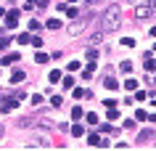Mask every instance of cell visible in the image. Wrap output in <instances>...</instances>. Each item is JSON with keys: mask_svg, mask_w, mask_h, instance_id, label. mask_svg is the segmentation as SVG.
<instances>
[{"mask_svg": "<svg viewBox=\"0 0 156 151\" xmlns=\"http://www.w3.org/2000/svg\"><path fill=\"white\" fill-rule=\"evenodd\" d=\"M27 149H50V141L45 135H32V138L27 141Z\"/></svg>", "mask_w": 156, "mask_h": 151, "instance_id": "7a4b0ae2", "label": "cell"}, {"mask_svg": "<svg viewBox=\"0 0 156 151\" xmlns=\"http://www.w3.org/2000/svg\"><path fill=\"white\" fill-rule=\"evenodd\" d=\"M45 27H48L50 32H53V29H58V27H61V21H58V19H50V21H48Z\"/></svg>", "mask_w": 156, "mask_h": 151, "instance_id": "9a60e30c", "label": "cell"}, {"mask_svg": "<svg viewBox=\"0 0 156 151\" xmlns=\"http://www.w3.org/2000/svg\"><path fill=\"white\" fill-rule=\"evenodd\" d=\"M101 40H103V29H101V32H95V34L90 37V42H93V45H95V42H101Z\"/></svg>", "mask_w": 156, "mask_h": 151, "instance_id": "e0dca14e", "label": "cell"}, {"mask_svg": "<svg viewBox=\"0 0 156 151\" xmlns=\"http://www.w3.org/2000/svg\"><path fill=\"white\" fill-rule=\"evenodd\" d=\"M148 138H151V130H143V133L138 135V143H143V141H148Z\"/></svg>", "mask_w": 156, "mask_h": 151, "instance_id": "ac0fdd59", "label": "cell"}, {"mask_svg": "<svg viewBox=\"0 0 156 151\" xmlns=\"http://www.w3.org/2000/svg\"><path fill=\"white\" fill-rule=\"evenodd\" d=\"M122 45H124V48H132V45H135V40H132V37H122Z\"/></svg>", "mask_w": 156, "mask_h": 151, "instance_id": "44dd1931", "label": "cell"}, {"mask_svg": "<svg viewBox=\"0 0 156 151\" xmlns=\"http://www.w3.org/2000/svg\"><path fill=\"white\" fill-rule=\"evenodd\" d=\"M108 119H119V111H116L114 106H111V111H108Z\"/></svg>", "mask_w": 156, "mask_h": 151, "instance_id": "f1b7e54d", "label": "cell"}, {"mask_svg": "<svg viewBox=\"0 0 156 151\" xmlns=\"http://www.w3.org/2000/svg\"><path fill=\"white\" fill-rule=\"evenodd\" d=\"M106 88H108V90H116V88H119V82H116L114 77H106Z\"/></svg>", "mask_w": 156, "mask_h": 151, "instance_id": "4fadbf2b", "label": "cell"}, {"mask_svg": "<svg viewBox=\"0 0 156 151\" xmlns=\"http://www.w3.org/2000/svg\"><path fill=\"white\" fill-rule=\"evenodd\" d=\"M50 106H61V95H53L50 98Z\"/></svg>", "mask_w": 156, "mask_h": 151, "instance_id": "484cf974", "label": "cell"}, {"mask_svg": "<svg viewBox=\"0 0 156 151\" xmlns=\"http://www.w3.org/2000/svg\"><path fill=\"white\" fill-rule=\"evenodd\" d=\"M24 72H21V69H19V72H13V74H11V82H21V80H24Z\"/></svg>", "mask_w": 156, "mask_h": 151, "instance_id": "8fae6325", "label": "cell"}, {"mask_svg": "<svg viewBox=\"0 0 156 151\" xmlns=\"http://www.w3.org/2000/svg\"><path fill=\"white\" fill-rule=\"evenodd\" d=\"M119 69H122V72H127V74H130V72H132V64H130V61H122V64H119Z\"/></svg>", "mask_w": 156, "mask_h": 151, "instance_id": "2e32d148", "label": "cell"}, {"mask_svg": "<svg viewBox=\"0 0 156 151\" xmlns=\"http://www.w3.org/2000/svg\"><path fill=\"white\" fill-rule=\"evenodd\" d=\"M66 69H69V72H77V69H80V61H72V64H69Z\"/></svg>", "mask_w": 156, "mask_h": 151, "instance_id": "83f0119b", "label": "cell"}, {"mask_svg": "<svg viewBox=\"0 0 156 151\" xmlns=\"http://www.w3.org/2000/svg\"><path fill=\"white\" fill-rule=\"evenodd\" d=\"M19 24V11H8L5 13V27H16Z\"/></svg>", "mask_w": 156, "mask_h": 151, "instance_id": "5b68a950", "label": "cell"}, {"mask_svg": "<svg viewBox=\"0 0 156 151\" xmlns=\"http://www.w3.org/2000/svg\"><path fill=\"white\" fill-rule=\"evenodd\" d=\"M72 133H74V138H80V135H85V127H82V125H74Z\"/></svg>", "mask_w": 156, "mask_h": 151, "instance_id": "5bb4252c", "label": "cell"}, {"mask_svg": "<svg viewBox=\"0 0 156 151\" xmlns=\"http://www.w3.org/2000/svg\"><path fill=\"white\" fill-rule=\"evenodd\" d=\"M16 106H19V101H5V103H3V111H13V109H16Z\"/></svg>", "mask_w": 156, "mask_h": 151, "instance_id": "9c48e42d", "label": "cell"}, {"mask_svg": "<svg viewBox=\"0 0 156 151\" xmlns=\"http://www.w3.org/2000/svg\"><path fill=\"white\" fill-rule=\"evenodd\" d=\"M34 59H37V64H45V61H48V53H37Z\"/></svg>", "mask_w": 156, "mask_h": 151, "instance_id": "7402d4cb", "label": "cell"}, {"mask_svg": "<svg viewBox=\"0 0 156 151\" xmlns=\"http://www.w3.org/2000/svg\"><path fill=\"white\" fill-rule=\"evenodd\" d=\"M13 61H19V53H11V56H3V64L8 67V64H13Z\"/></svg>", "mask_w": 156, "mask_h": 151, "instance_id": "7c38bea8", "label": "cell"}, {"mask_svg": "<svg viewBox=\"0 0 156 151\" xmlns=\"http://www.w3.org/2000/svg\"><path fill=\"white\" fill-rule=\"evenodd\" d=\"M87 143H90V146H95V143H101V138H98V135H90V138H87Z\"/></svg>", "mask_w": 156, "mask_h": 151, "instance_id": "f546056e", "label": "cell"}, {"mask_svg": "<svg viewBox=\"0 0 156 151\" xmlns=\"http://www.w3.org/2000/svg\"><path fill=\"white\" fill-rule=\"evenodd\" d=\"M72 117L74 119H82L85 117V109H82V106H74V109H72Z\"/></svg>", "mask_w": 156, "mask_h": 151, "instance_id": "30bf717a", "label": "cell"}, {"mask_svg": "<svg viewBox=\"0 0 156 151\" xmlns=\"http://www.w3.org/2000/svg\"><path fill=\"white\" fill-rule=\"evenodd\" d=\"M16 40H19V45H29V42H32V34H29V32H24V34H19Z\"/></svg>", "mask_w": 156, "mask_h": 151, "instance_id": "ba28073f", "label": "cell"}, {"mask_svg": "<svg viewBox=\"0 0 156 151\" xmlns=\"http://www.w3.org/2000/svg\"><path fill=\"white\" fill-rule=\"evenodd\" d=\"M87 3H95V0H87Z\"/></svg>", "mask_w": 156, "mask_h": 151, "instance_id": "4dcf8cb0", "label": "cell"}, {"mask_svg": "<svg viewBox=\"0 0 156 151\" xmlns=\"http://www.w3.org/2000/svg\"><path fill=\"white\" fill-rule=\"evenodd\" d=\"M58 80H61V72H56V69H53V72H50V82H58Z\"/></svg>", "mask_w": 156, "mask_h": 151, "instance_id": "603a6c76", "label": "cell"}, {"mask_svg": "<svg viewBox=\"0 0 156 151\" xmlns=\"http://www.w3.org/2000/svg\"><path fill=\"white\" fill-rule=\"evenodd\" d=\"M85 119H87V122H90V125H98V117H95V114H93V111H90V114H87V117H85Z\"/></svg>", "mask_w": 156, "mask_h": 151, "instance_id": "d4e9b609", "label": "cell"}, {"mask_svg": "<svg viewBox=\"0 0 156 151\" xmlns=\"http://www.w3.org/2000/svg\"><path fill=\"white\" fill-rule=\"evenodd\" d=\"M146 69H148V72H151V74H154V72H156V61L151 59V53H146Z\"/></svg>", "mask_w": 156, "mask_h": 151, "instance_id": "52a82bcc", "label": "cell"}, {"mask_svg": "<svg viewBox=\"0 0 156 151\" xmlns=\"http://www.w3.org/2000/svg\"><path fill=\"white\" fill-rule=\"evenodd\" d=\"M119 21H122L119 5H108L106 13H103V19H101V29H103V32H114L116 27H119Z\"/></svg>", "mask_w": 156, "mask_h": 151, "instance_id": "6da1fadb", "label": "cell"}, {"mask_svg": "<svg viewBox=\"0 0 156 151\" xmlns=\"http://www.w3.org/2000/svg\"><path fill=\"white\" fill-rule=\"evenodd\" d=\"M64 88H66V90H72V88H74V80H72V77H66V80H64Z\"/></svg>", "mask_w": 156, "mask_h": 151, "instance_id": "cb8c5ba5", "label": "cell"}, {"mask_svg": "<svg viewBox=\"0 0 156 151\" xmlns=\"http://www.w3.org/2000/svg\"><path fill=\"white\" fill-rule=\"evenodd\" d=\"M124 88H127V90H138V82H135V80H127V82H124Z\"/></svg>", "mask_w": 156, "mask_h": 151, "instance_id": "d6986e66", "label": "cell"}, {"mask_svg": "<svg viewBox=\"0 0 156 151\" xmlns=\"http://www.w3.org/2000/svg\"><path fill=\"white\" fill-rule=\"evenodd\" d=\"M50 0H27V8H32V5H37V8H45Z\"/></svg>", "mask_w": 156, "mask_h": 151, "instance_id": "8992f818", "label": "cell"}, {"mask_svg": "<svg viewBox=\"0 0 156 151\" xmlns=\"http://www.w3.org/2000/svg\"><path fill=\"white\" fill-rule=\"evenodd\" d=\"M11 45V37H0V50H5Z\"/></svg>", "mask_w": 156, "mask_h": 151, "instance_id": "ffe728a7", "label": "cell"}, {"mask_svg": "<svg viewBox=\"0 0 156 151\" xmlns=\"http://www.w3.org/2000/svg\"><path fill=\"white\" fill-rule=\"evenodd\" d=\"M37 29H40V24H37V21L32 19V21H29V32H37Z\"/></svg>", "mask_w": 156, "mask_h": 151, "instance_id": "4316f807", "label": "cell"}, {"mask_svg": "<svg viewBox=\"0 0 156 151\" xmlns=\"http://www.w3.org/2000/svg\"><path fill=\"white\" fill-rule=\"evenodd\" d=\"M151 13H154L151 5H135V19H148Z\"/></svg>", "mask_w": 156, "mask_h": 151, "instance_id": "3957f363", "label": "cell"}, {"mask_svg": "<svg viewBox=\"0 0 156 151\" xmlns=\"http://www.w3.org/2000/svg\"><path fill=\"white\" fill-rule=\"evenodd\" d=\"M87 21H90V16L80 19V21H74V24L69 27V32H72V34H80V32H82V29H85V24H87Z\"/></svg>", "mask_w": 156, "mask_h": 151, "instance_id": "277c9868", "label": "cell"}, {"mask_svg": "<svg viewBox=\"0 0 156 151\" xmlns=\"http://www.w3.org/2000/svg\"><path fill=\"white\" fill-rule=\"evenodd\" d=\"M154 82H156V74H154Z\"/></svg>", "mask_w": 156, "mask_h": 151, "instance_id": "1f68e13d", "label": "cell"}]
</instances>
